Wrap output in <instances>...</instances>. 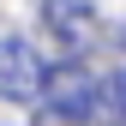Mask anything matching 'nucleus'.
Here are the masks:
<instances>
[{
	"mask_svg": "<svg viewBox=\"0 0 126 126\" xmlns=\"http://www.w3.org/2000/svg\"><path fill=\"white\" fill-rule=\"evenodd\" d=\"M42 102H48V114H60V120H96L102 114V84L90 78V66L84 60H60V66H48V84H42Z\"/></svg>",
	"mask_w": 126,
	"mask_h": 126,
	"instance_id": "f257e3e1",
	"label": "nucleus"
},
{
	"mask_svg": "<svg viewBox=\"0 0 126 126\" xmlns=\"http://www.w3.org/2000/svg\"><path fill=\"white\" fill-rule=\"evenodd\" d=\"M48 84V60L36 54V42L24 36H0V96L12 102H36Z\"/></svg>",
	"mask_w": 126,
	"mask_h": 126,
	"instance_id": "f03ea898",
	"label": "nucleus"
},
{
	"mask_svg": "<svg viewBox=\"0 0 126 126\" xmlns=\"http://www.w3.org/2000/svg\"><path fill=\"white\" fill-rule=\"evenodd\" d=\"M42 30L60 42L66 54H84L96 42V0H42Z\"/></svg>",
	"mask_w": 126,
	"mask_h": 126,
	"instance_id": "7ed1b4c3",
	"label": "nucleus"
},
{
	"mask_svg": "<svg viewBox=\"0 0 126 126\" xmlns=\"http://www.w3.org/2000/svg\"><path fill=\"white\" fill-rule=\"evenodd\" d=\"M102 108H108V114H120V126H126V72H114V78H108V90H102Z\"/></svg>",
	"mask_w": 126,
	"mask_h": 126,
	"instance_id": "20e7f679",
	"label": "nucleus"
}]
</instances>
